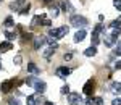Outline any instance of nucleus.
Returning <instances> with one entry per match:
<instances>
[{"mask_svg": "<svg viewBox=\"0 0 121 105\" xmlns=\"http://www.w3.org/2000/svg\"><path fill=\"white\" fill-rule=\"evenodd\" d=\"M66 34H68V26H61V28H56V29H50L48 31V36L53 39V40H56V39H61L65 37Z\"/></svg>", "mask_w": 121, "mask_h": 105, "instance_id": "nucleus-1", "label": "nucleus"}, {"mask_svg": "<svg viewBox=\"0 0 121 105\" xmlns=\"http://www.w3.org/2000/svg\"><path fill=\"white\" fill-rule=\"evenodd\" d=\"M87 18H84V16H79V15H74V16H71V24L78 29H82L84 26H87Z\"/></svg>", "mask_w": 121, "mask_h": 105, "instance_id": "nucleus-2", "label": "nucleus"}, {"mask_svg": "<svg viewBox=\"0 0 121 105\" xmlns=\"http://www.w3.org/2000/svg\"><path fill=\"white\" fill-rule=\"evenodd\" d=\"M68 100H69L71 105H82V97L79 96L78 92H71V94L68 96Z\"/></svg>", "mask_w": 121, "mask_h": 105, "instance_id": "nucleus-3", "label": "nucleus"}, {"mask_svg": "<svg viewBox=\"0 0 121 105\" xmlns=\"http://www.w3.org/2000/svg\"><path fill=\"white\" fill-rule=\"evenodd\" d=\"M55 74H56L58 78H63V79H66V76H69V74H71V68L60 66V68H56Z\"/></svg>", "mask_w": 121, "mask_h": 105, "instance_id": "nucleus-4", "label": "nucleus"}, {"mask_svg": "<svg viewBox=\"0 0 121 105\" xmlns=\"http://www.w3.org/2000/svg\"><path fill=\"white\" fill-rule=\"evenodd\" d=\"M94 81L91 79V81H87L86 84H84V87H82V94H86V96H91L92 94V91H94Z\"/></svg>", "mask_w": 121, "mask_h": 105, "instance_id": "nucleus-5", "label": "nucleus"}, {"mask_svg": "<svg viewBox=\"0 0 121 105\" xmlns=\"http://www.w3.org/2000/svg\"><path fill=\"white\" fill-rule=\"evenodd\" d=\"M26 3H28L26 0H15V2L10 5V8L15 10V11H21V7H24Z\"/></svg>", "mask_w": 121, "mask_h": 105, "instance_id": "nucleus-6", "label": "nucleus"}, {"mask_svg": "<svg viewBox=\"0 0 121 105\" xmlns=\"http://www.w3.org/2000/svg\"><path fill=\"white\" fill-rule=\"evenodd\" d=\"M115 42H116V39L113 37V36H105V37H103V44H105L107 47H113Z\"/></svg>", "mask_w": 121, "mask_h": 105, "instance_id": "nucleus-7", "label": "nucleus"}, {"mask_svg": "<svg viewBox=\"0 0 121 105\" xmlns=\"http://www.w3.org/2000/svg\"><path fill=\"white\" fill-rule=\"evenodd\" d=\"M44 44H45V37H44V36L34 39V48H36V50H37V48H40Z\"/></svg>", "mask_w": 121, "mask_h": 105, "instance_id": "nucleus-8", "label": "nucleus"}, {"mask_svg": "<svg viewBox=\"0 0 121 105\" xmlns=\"http://www.w3.org/2000/svg\"><path fill=\"white\" fill-rule=\"evenodd\" d=\"M11 87H13V83H11V81H5V83H2L0 89H2V92H10Z\"/></svg>", "mask_w": 121, "mask_h": 105, "instance_id": "nucleus-9", "label": "nucleus"}, {"mask_svg": "<svg viewBox=\"0 0 121 105\" xmlns=\"http://www.w3.org/2000/svg\"><path fill=\"white\" fill-rule=\"evenodd\" d=\"M45 87H47V86H45V83H44V81H39V79H37V83L34 84V89H36L37 92H40V94L45 91Z\"/></svg>", "mask_w": 121, "mask_h": 105, "instance_id": "nucleus-10", "label": "nucleus"}, {"mask_svg": "<svg viewBox=\"0 0 121 105\" xmlns=\"http://www.w3.org/2000/svg\"><path fill=\"white\" fill-rule=\"evenodd\" d=\"M44 16L45 15H37V16H34V19H32V23H31V26H37V24H42L44 23Z\"/></svg>", "mask_w": 121, "mask_h": 105, "instance_id": "nucleus-11", "label": "nucleus"}, {"mask_svg": "<svg viewBox=\"0 0 121 105\" xmlns=\"http://www.w3.org/2000/svg\"><path fill=\"white\" fill-rule=\"evenodd\" d=\"M11 48H13V44H11V42H2V44H0V52H2V53H3V52H8Z\"/></svg>", "mask_w": 121, "mask_h": 105, "instance_id": "nucleus-12", "label": "nucleus"}, {"mask_svg": "<svg viewBox=\"0 0 121 105\" xmlns=\"http://www.w3.org/2000/svg\"><path fill=\"white\" fill-rule=\"evenodd\" d=\"M84 37H86V31H84V29H79L74 34V42H81Z\"/></svg>", "mask_w": 121, "mask_h": 105, "instance_id": "nucleus-13", "label": "nucleus"}, {"mask_svg": "<svg viewBox=\"0 0 121 105\" xmlns=\"http://www.w3.org/2000/svg\"><path fill=\"white\" fill-rule=\"evenodd\" d=\"M84 55H86V57H94V55H97V48L94 47V45H91L89 48L84 50Z\"/></svg>", "mask_w": 121, "mask_h": 105, "instance_id": "nucleus-14", "label": "nucleus"}, {"mask_svg": "<svg viewBox=\"0 0 121 105\" xmlns=\"http://www.w3.org/2000/svg\"><path fill=\"white\" fill-rule=\"evenodd\" d=\"M55 48H56V44H55V45H50V47H48V48L45 50V52H44V57H45L47 60H48V58H50L52 55H53V52H55Z\"/></svg>", "mask_w": 121, "mask_h": 105, "instance_id": "nucleus-15", "label": "nucleus"}, {"mask_svg": "<svg viewBox=\"0 0 121 105\" xmlns=\"http://www.w3.org/2000/svg\"><path fill=\"white\" fill-rule=\"evenodd\" d=\"M28 71H29V73H32V74H39V73H40V70H39L34 63H28Z\"/></svg>", "mask_w": 121, "mask_h": 105, "instance_id": "nucleus-16", "label": "nucleus"}, {"mask_svg": "<svg viewBox=\"0 0 121 105\" xmlns=\"http://www.w3.org/2000/svg\"><path fill=\"white\" fill-rule=\"evenodd\" d=\"M37 99H39L37 96H29L28 99H26V104H28V105H39L37 104Z\"/></svg>", "mask_w": 121, "mask_h": 105, "instance_id": "nucleus-17", "label": "nucleus"}, {"mask_svg": "<svg viewBox=\"0 0 121 105\" xmlns=\"http://www.w3.org/2000/svg\"><path fill=\"white\" fill-rule=\"evenodd\" d=\"M60 8L63 10V11H71V5H69L68 2H61V3H60Z\"/></svg>", "mask_w": 121, "mask_h": 105, "instance_id": "nucleus-18", "label": "nucleus"}, {"mask_svg": "<svg viewBox=\"0 0 121 105\" xmlns=\"http://www.w3.org/2000/svg\"><path fill=\"white\" fill-rule=\"evenodd\" d=\"M3 34H5V37L8 39V40H13V39L16 37V32H11V31H5Z\"/></svg>", "mask_w": 121, "mask_h": 105, "instance_id": "nucleus-19", "label": "nucleus"}, {"mask_svg": "<svg viewBox=\"0 0 121 105\" xmlns=\"http://www.w3.org/2000/svg\"><path fill=\"white\" fill-rule=\"evenodd\" d=\"M24 83H26V86H32L34 87V84L37 83V79H36V78H28V79H24Z\"/></svg>", "mask_w": 121, "mask_h": 105, "instance_id": "nucleus-20", "label": "nucleus"}, {"mask_svg": "<svg viewBox=\"0 0 121 105\" xmlns=\"http://www.w3.org/2000/svg\"><path fill=\"white\" fill-rule=\"evenodd\" d=\"M29 8H31V5H29V3H26V5H24V7L21 8V11H19V15H21V16H24V15H28Z\"/></svg>", "mask_w": 121, "mask_h": 105, "instance_id": "nucleus-21", "label": "nucleus"}, {"mask_svg": "<svg viewBox=\"0 0 121 105\" xmlns=\"http://www.w3.org/2000/svg\"><path fill=\"white\" fill-rule=\"evenodd\" d=\"M60 92H61L63 96H69V94H71V92H69V86H68V84H65V86L60 89Z\"/></svg>", "mask_w": 121, "mask_h": 105, "instance_id": "nucleus-22", "label": "nucleus"}, {"mask_svg": "<svg viewBox=\"0 0 121 105\" xmlns=\"http://www.w3.org/2000/svg\"><path fill=\"white\" fill-rule=\"evenodd\" d=\"M120 24H121V18H118V19H115V21H112V23H110V28H112V29L120 28Z\"/></svg>", "mask_w": 121, "mask_h": 105, "instance_id": "nucleus-23", "label": "nucleus"}, {"mask_svg": "<svg viewBox=\"0 0 121 105\" xmlns=\"http://www.w3.org/2000/svg\"><path fill=\"white\" fill-rule=\"evenodd\" d=\"M58 11H60V8H58V7H52V8H50V15H52V18H56Z\"/></svg>", "mask_w": 121, "mask_h": 105, "instance_id": "nucleus-24", "label": "nucleus"}, {"mask_svg": "<svg viewBox=\"0 0 121 105\" xmlns=\"http://www.w3.org/2000/svg\"><path fill=\"white\" fill-rule=\"evenodd\" d=\"M120 34H121V29H120V28H115V29L112 31V36H113L115 39H118V37H120Z\"/></svg>", "mask_w": 121, "mask_h": 105, "instance_id": "nucleus-25", "label": "nucleus"}, {"mask_svg": "<svg viewBox=\"0 0 121 105\" xmlns=\"http://www.w3.org/2000/svg\"><path fill=\"white\" fill-rule=\"evenodd\" d=\"M94 100V105H103V99L102 97H95V99H92Z\"/></svg>", "mask_w": 121, "mask_h": 105, "instance_id": "nucleus-26", "label": "nucleus"}, {"mask_svg": "<svg viewBox=\"0 0 121 105\" xmlns=\"http://www.w3.org/2000/svg\"><path fill=\"white\" fill-rule=\"evenodd\" d=\"M113 91L121 94V83H115V84H113Z\"/></svg>", "mask_w": 121, "mask_h": 105, "instance_id": "nucleus-27", "label": "nucleus"}, {"mask_svg": "<svg viewBox=\"0 0 121 105\" xmlns=\"http://www.w3.org/2000/svg\"><path fill=\"white\" fill-rule=\"evenodd\" d=\"M13 24H15V21H13V18H7V19H5V26H7V28H10V26H13Z\"/></svg>", "mask_w": 121, "mask_h": 105, "instance_id": "nucleus-28", "label": "nucleus"}, {"mask_svg": "<svg viewBox=\"0 0 121 105\" xmlns=\"http://www.w3.org/2000/svg\"><path fill=\"white\" fill-rule=\"evenodd\" d=\"M113 5L116 10H121V0H113Z\"/></svg>", "mask_w": 121, "mask_h": 105, "instance_id": "nucleus-29", "label": "nucleus"}, {"mask_svg": "<svg viewBox=\"0 0 121 105\" xmlns=\"http://www.w3.org/2000/svg\"><path fill=\"white\" fill-rule=\"evenodd\" d=\"M71 58H73V53H65V55H63V60H65V61L71 60Z\"/></svg>", "mask_w": 121, "mask_h": 105, "instance_id": "nucleus-30", "label": "nucleus"}, {"mask_svg": "<svg viewBox=\"0 0 121 105\" xmlns=\"http://www.w3.org/2000/svg\"><path fill=\"white\" fill-rule=\"evenodd\" d=\"M8 105H19V102L16 100V99H10V100H8Z\"/></svg>", "mask_w": 121, "mask_h": 105, "instance_id": "nucleus-31", "label": "nucleus"}, {"mask_svg": "<svg viewBox=\"0 0 121 105\" xmlns=\"http://www.w3.org/2000/svg\"><path fill=\"white\" fill-rule=\"evenodd\" d=\"M112 105H121V97H118V99H113Z\"/></svg>", "mask_w": 121, "mask_h": 105, "instance_id": "nucleus-32", "label": "nucleus"}, {"mask_svg": "<svg viewBox=\"0 0 121 105\" xmlns=\"http://www.w3.org/2000/svg\"><path fill=\"white\" fill-rule=\"evenodd\" d=\"M13 61H15V63H16V65H19V63H21V57H15V60H13Z\"/></svg>", "mask_w": 121, "mask_h": 105, "instance_id": "nucleus-33", "label": "nucleus"}, {"mask_svg": "<svg viewBox=\"0 0 121 105\" xmlns=\"http://www.w3.org/2000/svg\"><path fill=\"white\" fill-rule=\"evenodd\" d=\"M115 68H116V70H121V60H118V61L115 63Z\"/></svg>", "mask_w": 121, "mask_h": 105, "instance_id": "nucleus-34", "label": "nucleus"}, {"mask_svg": "<svg viewBox=\"0 0 121 105\" xmlns=\"http://www.w3.org/2000/svg\"><path fill=\"white\" fill-rule=\"evenodd\" d=\"M44 105H53V104H52V102H48V100H47V102H45V104H44Z\"/></svg>", "mask_w": 121, "mask_h": 105, "instance_id": "nucleus-35", "label": "nucleus"}, {"mask_svg": "<svg viewBox=\"0 0 121 105\" xmlns=\"http://www.w3.org/2000/svg\"><path fill=\"white\" fill-rule=\"evenodd\" d=\"M44 2H45V3H50V2H52V0H44Z\"/></svg>", "mask_w": 121, "mask_h": 105, "instance_id": "nucleus-36", "label": "nucleus"}, {"mask_svg": "<svg viewBox=\"0 0 121 105\" xmlns=\"http://www.w3.org/2000/svg\"><path fill=\"white\" fill-rule=\"evenodd\" d=\"M2 68H3V66H2V63H0V70H2Z\"/></svg>", "mask_w": 121, "mask_h": 105, "instance_id": "nucleus-37", "label": "nucleus"}, {"mask_svg": "<svg viewBox=\"0 0 121 105\" xmlns=\"http://www.w3.org/2000/svg\"><path fill=\"white\" fill-rule=\"evenodd\" d=\"M0 2H2V0H0Z\"/></svg>", "mask_w": 121, "mask_h": 105, "instance_id": "nucleus-38", "label": "nucleus"}]
</instances>
